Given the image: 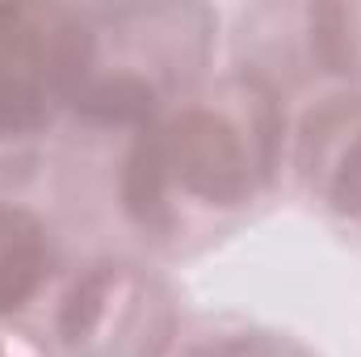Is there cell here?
<instances>
[{"label": "cell", "mask_w": 361, "mask_h": 357, "mask_svg": "<svg viewBox=\"0 0 361 357\" xmlns=\"http://www.w3.org/2000/svg\"><path fill=\"white\" fill-rule=\"evenodd\" d=\"M89 55L76 30H21L0 34V139L38 131L55 97L68 89Z\"/></svg>", "instance_id": "cell-1"}, {"label": "cell", "mask_w": 361, "mask_h": 357, "mask_svg": "<svg viewBox=\"0 0 361 357\" xmlns=\"http://www.w3.org/2000/svg\"><path fill=\"white\" fill-rule=\"evenodd\" d=\"M156 147V160L164 169V185H185L189 193L235 206L252 193V156L231 122H223L210 109L180 114L169 131L147 135Z\"/></svg>", "instance_id": "cell-2"}, {"label": "cell", "mask_w": 361, "mask_h": 357, "mask_svg": "<svg viewBox=\"0 0 361 357\" xmlns=\"http://www.w3.org/2000/svg\"><path fill=\"white\" fill-rule=\"evenodd\" d=\"M47 236L21 210H0V311L21 307L47 273Z\"/></svg>", "instance_id": "cell-3"}, {"label": "cell", "mask_w": 361, "mask_h": 357, "mask_svg": "<svg viewBox=\"0 0 361 357\" xmlns=\"http://www.w3.org/2000/svg\"><path fill=\"white\" fill-rule=\"evenodd\" d=\"M332 202L349 214H361V143L349 147L341 173H336V185H332Z\"/></svg>", "instance_id": "cell-4"}]
</instances>
